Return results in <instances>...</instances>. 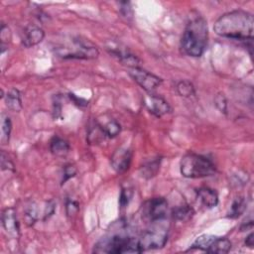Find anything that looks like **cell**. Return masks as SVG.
<instances>
[{"label":"cell","mask_w":254,"mask_h":254,"mask_svg":"<svg viewBox=\"0 0 254 254\" xmlns=\"http://www.w3.org/2000/svg\"><path fill=\"white\" fill-rule=\"evenodd\" d=\"M254 18L249 12L233 10L221 15L213 25L214 32L223 38L252 40Z\"/></svg>","instance_id":"1"},{"label":"cell","mask_w":254,"mask_h":254,"mask_svg":"<svg viewBox=\"0 0 254 254\" xmlns=\"http://www.w3.org/2000/svg\"><path fill=\"white\" fill-rule=\"evenodd\" d=\"M208 40L207 23L197 13L191 15L185 28L181 46L185 54L190 57L198 58L204 53Z\"/></svg>","instance_id":"2"},{"label":"cell","mask_w":254,"mask_h":254,"mask_svg":"<svg viewBox=\"0 0 254 254\" xmlns=\"http://www.w3.org/2000/svg\"><path fill=\"white\" fill-rule=\"evenodd\" d=\"M93 252L122 254V253H141L139 240L127 234H112L109 237L102 238L94 245Z\"/></svg>","instance_id":"3"},{"label":"cell","mask_w":254,"mask_h":254,"mask_svg":"<svg viewBox=\"0 0 254 254\" xmlns=\"http://www.w3.org/2000/svg\"><path fill=\"white\" fill-rule=\"evenodd\" d=\"M180 170L181 174L189 179L210 177L216 172L215 166L210 159L195 153H189L182 158Z\"/></svg>","instance_id":"4"},{"label":"cell","mask_w":254,"mask_h":254,"mask_svg":"<svg viewBox=\"0 0 254 254\" xmlns=\"http://www.w3.org/2000/svg\"><path fill=\"white\" fill-rule=\"evenodd\" d=\"M57 55L64 59H83V60H92L97 58L98 50L91 45L73 41L71 47H64L58 48L56 50Z\"/></svg>","instance_id":"5"},{"label":"cell","mask_w":254,"mask_h":254,"mask_svg":"<svg viewBox=\"0 0 254 254\" xmlns=\"http://www.w3.org/2000/svg\"><path fill=\"white\" fill-rule=\"evenodd\" d=\"M143 217L151 223L163 221L168 214V202L164 197H153L142 205Z\"/></svg>","instance_id":"6"},{"label":"cell","mask_w":254,"mask_h":254,"mask_svg":"<svg viewBox=\"0 0 254 254\" xmlns=\"http://www.w3.org/2000/svg\"><path fill=\"white\" fill-rule=\"evenodd\" d=\"M138 240L142 252L150 249H159L162 248L168 240V230L156 225L153 228L146 230Z\"/></svg>","instance_id":"7"},{"label":"cell","mask_w":254,"mask_h":254,"mask_svg":"<svg viewBox=\"0 0 254 254\" xmlns=\"http://www.w3.org/2000/svg\"><path fill=\"white\" fill-rule=\"evenodd\" d=\"M130 76L147 92L152 93L162 84V78L147 71L141 66L129 68Z\"/></svg>","instance_id":"8"},{"label":"cell","mask_w":254,"mask_h":254,"mask_svg":"<svg viewBox=\"0 0 254 254\" xmlns=\"http://www.w3.org/2000/svg\"><path fill=\"white\" fill-rule=\"evenodd\" d=\"M131 160L132 152L126 148H119L112 154L110 162L113 170L118 174H122L129 169Z\"/></svg>","instance_id":"9"},{"label":"cell","mask_w":254,"mask_h":254,"mask_svg":"<svg viewBox=\"0 0 254 254\" xmlns=\"http://www.w3.org/2000/svg\"><path fill=\"white\" fill-rule=\"evenodd\" d=\"M145 105L148 110L156 117H162L172 110L171 106L164 98L152 93L145 97Z\"/></svg>","instance_id":"10"},{"label":"cell","mask_w":254,"mask_h":254,"mask_svg":"<svg viewBox=\"0 0 254 254\" xmlns=\"http://www.w3.org/2000/svg\"><path fill=\"white\" fill-rule=\"evenodd\" d=\"M2 225L5 231L13 237H18L20 228H19V222L17 219V214L14 208L9 207L3 210L2 212Z\"/></svg>","instance_id":"11"},{"label":"cell","mask_w":254,"mask_h":254,"mask_svg":"<svg viewBox=\"0 0 254 254\" xmlns=\"http://www.w3.org/2000/svg\"><path fill=\"white\" fill-rule=\"evenodd\" d=\"M44 37H45V32L42 28L35 25H30L23 32L22 44L27 48L33 47L41 43Z\"/></svg>","instance_id":"12"},{"label":"cell","mask_w":254,"mask_h":254,"mask_svg":"<svg viewBox=\"0 0 254 254\" xmlns=\"http://www.w3.org/2000/svg\"><path fill=\"white\" fill-rule=\"evenodd\" d=\"M196 198L197 200L205 207L212 208L218 203V195L217 192L210 188H199L196 190Z\"/></svg>","instance_id":"13"},{"label":"cell","mask_w":254,"mask_h":254,"mask_svg":"<svg viewBox=\"0 0 254 254\" xmlns=\"http://www.w3.org/2000/svg\"><path fill=\"white\" fill-rule=\"evenodd\" d=\"M110 50V54L116 57L120 62H122L124 64L131 67H137L140 66V61L139 59L131 54L128 50L119 48V47H112L108 48Z\"/></svg>","instance_id":"14"},{"label":"cell","mask_w":254,"mask_h":254,"mask_svg":"<svg viewBox=\"0 0 254 254\" xmlns=\"http://www.w3.org/2000/svg\"><path fill=\"white\" fill-rule=\"evenodd\" d=\"M69 149V143L59 136H54L50 142V150L56 156H64L68 153Z\"/></svg>","instance_id":"15"},{"label":"cell","mask_w":254,"mask_h":254,"mask_svg":"<svg viewBox=\"0 0 254 254\" xmlns=\"http://www.w3.org/2000/svg\"><path fill=\"white\" fill-rule=\"evenodd\" d=\"M5 102L6 106L10 110L14 112H19L22 109V99L20 91L16 88L10 89L5 96Z\"/></svg>","instance_id":"16"},{"label":"cell","mask_w":254,"mask_h":254,"mask_svg":"<svg viewBox=\"0 0 254 254\" xmlns=\"http://www.w3.org/2000/svg\"><path fill=\"white\" fill-rule=\"evenodd\" d=\"M194 214V210L193 208L189 205V204H183V205H179L176 206L175 208H173L172 210V216L175 220L178 221H188L190 220L192 215Z\"/></svg>","instance_id":"17"},{"label":"cell","mask_w":254,"mask_h":254,"mask_svg":"<svg viewBox=\"0 0 254 254\" xmlns=\"http://www.w3.org/2000/svg\"><path fill=\"white\" fill-rule=\"evenodd\" d=\"M231 248V242L226 237L215 236L211 242L207 252L208 253H227Z\"/></svg>","instance_id":"18"},{"label":"cell","mask_w":254,"mask_h":254,"mask_svg":"<svg viewBox=\"0 0 254 254\" xmlns=\"http://www.w3.org/2000/svg\"><path fill=\"white\" fill-rule=\"evenodd\" d=\"M246 205H247V202H246L244 197H242V196L236 197L231 203V206H230V209L228 211L227 216L230 217V218L239 217L245 211Z\"/></svg>","instance_id":"19"},{"label":"cell","mask_w":254,"mask_h":254,"mask_svg":"<svg viewBox=\"0 0 254 254\" xmlns=\"http://www.w3.org/2000/svg\"><path fill=\"white\" fill-rule=\"evenodd\" d=\"M160 162H161L160 158H155V159L145 163L141 167L142 177H144L146 179H150V178L154 177L160 169Z\"/></svg>","instance_id":"20"},{"label":"cell","mask_w":254,"mask_h":254,"mask_svg":"<svg viewBox=\"0 0 254 254\" xmlns=\"http://www.w3.org/2000/svg\"><path fill=\"white\" fill-rule=\"evenodd\" d=\"M12 130V122L8 115L2 114L1 116V143L3 145L8 144L10 134Z\"/></svg>","instance_id":"21"},{"label":"cell","mask_w":254,"mask_h":254,"mask_svg":"<svg viewBox=\"0 0 254 254\" xmlns=\"http://www.w3.org/2000/svg\"><path fill=\"white\" fill-rule=\"evenodd\" d=\"M214 238H215L214 235L202 234L194 240V242L191 245V248H195V249H199V250L207 252V250Z\"/></svg>","instance_id":"22"},{"label":"cell","mask_w":254,"mask_h":254,"mask_svg":"<svg viewBox=\"0 0 254 254\" xmlns=\"http://www.w3.org/2000/svg\"><path fill=\"white\" fill-rule=\"evenodd\" d=\"M177 91L183 97H190L194 95V86L189 80H181L177 84Z\"/></svg>","instance_id":"23"},{"label":"cell","mask_w":254,"mask_h":254,"mask_svg":"<svg viewBox=\"0 0 254 254\" xmlns=\"http://www.w3.org/2000/svg\"><path fill=\"white\" fill-rule=\"evenodd\" d=\"M101 126H102V129H103L106 137H109V138L116 137L121 131V126L116 120H110L106 124L101 125Z\"/></svg>","instance_id":"24"},{"label":"cell","mask_w":254,"mask_h":254,"mask_svg":"<svg viewBox=\"0 0 254 254\" xmlns=\"http://www.w3.org/2000/svg\"><path fill=\"white\" fill-rule=\"evenodd\" d=\"M106 137L102 126L100 124H95V126H92V128H90L89 133H88V141L90 143H98L99 141H101L102 139H104Z\"/></svg>","instance_id":"25"},{"label":"cell","mask_w":254,"mask_h":254,"mask_svg":"<svg viewBox=\"0 0 254 254\" xmlns=\"http://www.w3.org/2000/svg\"><path fill=\"white\" fill-rule=\"evenodd\" d=\"M133 196V190L131 188H123L119 196V204L121 207H126Z\"/></svg>","instance_id":"26"},{"label":"cell","mask_w":254,"mask_h":254,"mask_svg":"<svg viewBox=\"0 0 254 254\" xmlns=\"http://www.w3.org/2000/svg\"><path fill=\"white\" fill-rule=\"evenodd\" d=\"M76 174V168L73 165H66L64 168L63 173V179H62V185H64L66 181H68L70 178L74 177Z\"/></svg>","instance_id":"27"},{"label":"cell","mask_w":254,"mask_h":254,"mask_svg":"<svg viewBox=\"0 0 254 254\" xmlns=\"http://www.w3.org/2000/svg\"><path fill=\"white\" fill-rule=\"evenodd\" d=\"M214 103L216 105V107L223 113H226L227 110V102H226V98L223 94L219 93L215 96L214 98Z\"/></svg>","instance_id":"28"},{"label":"cell","mask_w":254,"mask_h":254,"mask_svg":"<svg viewBox=\"0 0 254 254\" xmlns=\"http://www.w3.org/2000/svg\"><path fill=\"white\" fill-rule=\"evenodd\" d=\"M65 209H66V214L68 216L73 215L79 209V205H78L77 201H75L73 199H67L66 203H65Z\"/></svg>","instance_id":"29"},{"label":"cell","mask_w":254,"mask_h":254,"mask_svg":"<svg viewBox=\"0 0 254 254\" xmlns=\"http://www.w3.org/2000/svg\"><path fill=\"white\" fill-rule=\"evenodd\" d=\"M122 14L125 16V17H128L130 14H132V10H131V7H130V3L128 2H122L121 3V8H120Z\"/></svg>","instance_id":"30"},{"label":"cell","mask_w":254,"mask_h":254,"mask_svg":"<svg viewBox=\"0 0 254 254\" xmlns=\"http://www.w3.org/2000/svg\"><path fill=\"white\" fill-rule=\"evenodd\" d=\"M254 235H253V233H250L247 237H246V239H245V245L246 246H248V247H250V248H253V244H254Z\"/></svg>","instance_id":"31"}]
</instances>
